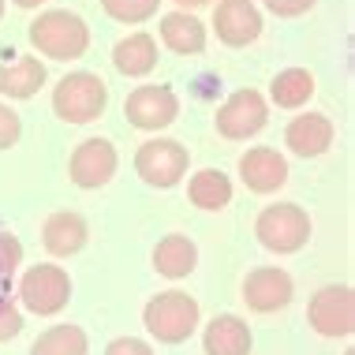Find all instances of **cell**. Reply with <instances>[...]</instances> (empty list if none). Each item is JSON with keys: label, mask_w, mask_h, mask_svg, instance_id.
<instances>
[{"label": "cell", "mask_w": 355, "mask_h": 355, "mask_svg": "<svg viewBox=\"0 0 355 355\" xmlns=\"http://www.w3.org/2000/svg\"><path fill=\"white\" fill-rule=\"evenodd\" d=\"M270 94L281 109H300V105H306L314 98V75L306 68H288L273 79Z\"/></svg>", "instance_id": "obj_23"}, {"label": "cell", "mask_w": 355, "mask_h": 355, "mask_svg": "<svg viewBox=\"0 0 355 355\" xmlns=\"http://www.w3.org/2000/svg\"><path fill=\"white\" fill-rule=\"evenodd\" d=\"M86 239H90V228H86V220L79 214H71V209H60V214H53L45 220L42 228V243L45 251L56 254V258H71L79 254L86 247Z\"/></svg>", "instance_id": "obj_15"}, {"label": "cell", "mask_w": 355, "mask_h": 355, "mask_svg": "<svg viewBox=\"0 0 355 355\" xmlns=\"http://www.w3.org/2000/svg\"><path fill=\"white\" fill-rule=\"evenodd\" d=\"M19 300H23L26 311L42 314V318L60 314L71 300V277L53 262L31 266V270L23 273V281H19Z\"/></svg>", "instance_id": "obj_5"}, {"label": "cell", "mask_w": 355, "mask_h": 355, "mask_svg": "<svg viewBox=\"0 0 355 355\" xmlns=\"http://www.w3.org/2000/svg\"><path fill=\"white\" fill-rule=\"evenodd\" d=\"M105 355H153V348L146 340H135V337H116L105 348Z\"/></svg>", "instance_id": "obj_29"}, {"label": "cell", "mask_w": 355, "mask_h": 355, "mask_svg": "<svg viewBox=\"0 0 355 355\" xmlns=\"http://www.w3.org/2000/svg\"><path fill=\"white\" fill-rule=\"evenodd\" d=\"M142 325L161 344H180L198 329V303L187 292H157L142 311Z\"/></svg>", "instance_id": "obj_3"}, {"label": "cell", "mask_w": 355, "mask_h": 355, "mask_svg": "<svg viewBox=\"0 0 355 355\" xmlns=\"http://www.w3.org/2000/svg\"><path fill=\"white\" fill-rule=\"evenodd\" d=\"M19 131H23L19 112H12L8 105H0V150H12L19 142Z\"/></svg>", "instance_id": "obj_27"}, {"label": "cell", "mask_w": 355, "mask_h": 355, "mask_svg": "<svg viewBox=\"0 0 355 355\" xmlns=\"http://www.w3.org/2000/svg\"><path fill=\"white\" fill-rule=\"evenodd\" d=\"M90 340L79 325H53L31 344V355H86Z\"/></svg>", "instance_id": "obj_22"}, {"label": "cell", "mask_w": 355, "mask_h": 355, "mask_svg": "<svg viewBox=\"0 0 355 355\" xmlns=\"http://www.w3.org/2000/svg\"><path fill=\"white\" fill-rule=\"evenodd\" d=\"M19 8H37V4H45V0H15Z\"/></svg>", "instance_id": "obj_31"}, {"label": "cell", "mask_w": 355, "mask_h": 355, "mask_svg": "<svg viewBox=\"0 0 355 355\" xmlns=\"http://www.w3.org/2000/svg\"><path fill=\"white\" fill-rule=\"evenodd\" d=\"M19 333H23V311H19L8 295H0V344L15 340Z\"/></svg>", "instance_id": "obj_26"}, {"label": "cell", "mask_w": 355, "mask_h": 355, "mask_svg": "<svg viewBox=\"0 0 355 355\" xmlns=\"http://www.w3.org/2000/svg\"><path fill=\"white\" fill-rule=\"evenodd\" d=\"M161 42L180 56H195L206 49V26L191 12H172L161 19Z\"/></svg>", "instance_id": "obj_17"}, {"label": "cell", "mask_w": 355, "mask_h": 355, "mask_svg": "<svg viewBox=\"0 0 355 355\" xmlns=\"http://www.w3.org/2000/svg\"><path fill=\"white\" fill-rule=\"evenodd\" d=\"M206 355H251V329L236 314H217L202 333Z\"/></svg>", "instance_id": "obj_16"}, {"label": "cell", "mask_w": 355, "mask_h": 355, "mask_svg": "<svg viewBox=\"0 0 355 355\" xmlns=\"http://www.w3.org/2000/svg\"><path fill=\"white\" fill-rule=\"evenodd\" d=\"M217 37L225 45H251L262 34V15H258L254 0H217V15H214Z\"/></svg>", "instance_id": "obj_12"}, {"label": "cell", "mask_w": 355, "mask_h": 355, "mask_svg": "<svg viewBox=\"0 0 355 355\" xmlns=\"http://www.w3.org/2000/svg\"><path fill=\"white\" fill-rule=\"evenodd\" d=\"M270 120V109H266V98L258 90H236L232 98L217 109V131L225 139H251L266 128Z\"/></svg>", "instance_id": "obj_9"}, {"label": "cell", "mask_w": 355, "mask_h": 355, "mask_svg": "<svg viewBox=\"0 0 355 355\" xmlns=\"http://www.w3.org/2000/svg\"><path fill=\"white\" fill-rule=\"evenodd\" d=\"M239 176L254 195H273L277 187L288 184V161L270 146H254L239 157Z\"/></svg>", "instance_id": "obj_13"}, {"label": "cell", "mask_w": 355, "mask_h": 355, "mask_svg": "<svg viewBox=\"0 0 355 355\" xmlns=\"http://www.w3.org/2000/svg\"><path fill=\"white\" fill-rule=\"evenodd\" d=\"M109 105V86H105L101 75L90 71H75L64 75L53 90V112L64 123H90L98 120Z\"/></svg>", "instance_id": "obj_2"}, {"label": "cell", "mask_w": 355, "mask_h": 355, "mask_svg": "<svg viewBox=\"0 0 355 355\" xmlns=\"http://www.w3.org/2000/svg\"><path fill=\"white\" fill-rule=\"evenodd\" d=\"M187 195L198 209H225L228 202H232V180H228L225 172H217V168H202V172L191 176Z\"/></svg>", "instance_id": "obj_21"}, {"label": "cell", "mask_w": 355, "mask_h": 355, "mask_svg": "<svg viewBox=\"0 0 355 355\" xmlns=\"http://www.w3.org/2000/svg\"><path fill=\"white\" fill-rule=\"evenodd\" d=\"M266 8H270L273 15H284V19H292V15H303V12H311L318 0H262Z\"/></svg>", "instance_id": "obj_28"}, {"label": "cell", "mask_w": 355, "mask_h": 355, "mask_svg": "<svg viewBox=\"0 0 355 355\" xmlns=\"http://www.w3.org/2000/svg\"><path fill=\"white\" fill-rule=\"evenodd\" d=\"M306 322L322 337H352L355 329V295L348 284H329L314 292L311 306H306Z\"/></svg>", "instance_id": "obj_7"}, {"label": "cell", "mask_w": 355, "mask_h": 355, "mask_svg": "<svg viewBox=\"0 0 355 355\" xmlns=\"http://www.w3.org/2000/svg\"><path fill=\"white\" fill-rule=\"evenodd\" d=\"M116 172V146L109 139H86L75 146L71 161H68V176L75 187L83 191H94V187H105Z\"/></svg>", "instance_id": "obj_10"}, {"label": "cell", "mask_w": 355, "mask_h": 355, "mask_svg": "<svg viewBox=\"0 0 355 355\" xmlns=\"http://www.w3.org/2000/svg\"><path fill=\"white\" fill-rule=\"evenodd\" d=\"M254 232H258V243L273 254H292L311 239V217H306L303 206L295 202H277V206H266L254 220Z\"/></svg>", "instance_id": "obj_4"}, {"label": "cell", "mask_w": 355, "mask_h": 355, "mask_svg": "<svg viewBox=\"0 0 355 355\" xmlns=\"http://www.w3.org/2000/svg\"><path fill=\"white\" fill-rule=\"evenodd\" d=\"M112 64H116V71L128 75V79L150 75L153 64H157V42H153L150 34L123 37V42H116V49H112Z\"/></svg>", "instance_id": "obj_20"}, {"label": "cell", "mask_w": 355, "mask_h": 355, "mask_svg": "<svg viewBox=\"0 0 355 355\" xmlns=\"http://www.w3.org/2000/svg\"><path fill=\"white\" fill-rule=\"evenodd\" d=\"M123 112H128V123L139 131H161L168 128L172 120L180 116V98L172 86H139L131 90V98L123 101Z\"/></svg>", "instance_id": "obj_8"}, {"label": "cell", "mask_w": 355, "mask_h": 355, "mask_svg": "<svg viewBox=\"0 0 355 355\" xmlns=\"http://www.w3.org/2000/svg\"><path fill=\"white\" fill-rule=\"evenodd\" d=\"M0 15H4V0H0Z\"/></svg>", "instance_id": "obj_32"}, {"label": "cell", "mask_w": 355, "mask_h": 355, "mask_svg": "<svg viewBox=\"0 0 355 355\" xmlns=\"http://www.w3.org/2000/svg\"><path fill=\"white\" fill-rule=\"evenodd\" d=\"M45 86V64L37 56H19L15 64H0V94L8 98H34Z\"/></svg>", "instance_id": "obj_19"}, {"label": "cell", "mask_w": 355, "mask_h": 355, "mask_svg": "<svg viewBox=\"0 0 355 355\" xmlns=\"http://www.w3.org/2000/svg\"><path fill=\"white\" fill-rule=\"evenodd\" d=\"M161 0H101V8L120 23H142V19L157 15Z\"/></svg>", "instance_id": "obj_24"}, {"label": "cell", "mask_w": 355, "mask_h": 355, "mask_svg": "<svg viewBox=\"0 0 355 355\" xmlns=\"http://www.w3.org/2000/svg\"><path fill=\"white\" fill-rule=\"evenodd\" d=\"M198 266V247L191 243L187 236H165L157 247H153V270L168 281H180Z\"/></svg>", "instance_id": "obj_18"}, {"label": "cell", "mask_w": 355, "mask_h": 355, "mask_svg": "<svg viewBox=\"0 0 355 355\" xmlns=\"http://www.w3.org/2000/svg\"><path fill=\"white\" fill-rule=\"evenodd\" d=\"M176 4H180V12H195V8H206L214 0H176Z\"/></svg>", "instance_id": "obj_30"}, {"label": "cell", "mask_w": 355, "mask_h": 355, "mask_svg": "<svg viewBox=\"0 0 355 355\" xmlns=\"http://www.w3.org/2000/svg\"><path fill=\"white\" fill-rule=\"evenodd\" d=\"M284 142L300 157H322L333 146V120L322 116V112H303V116H295L288 123Z\"/></svg>", "instance_id": "obj_14"}, {"label": "cell", "mask_w": 355, "mask_h": 355, "mask_svg": "<svg viewBox=\"0 0 355 355\" xmlns=\"http://www.w3.org/2000/svg\"><path fill=\"white\" fill-rule=\"evenodd\" d=\"M187 146L176 139H153L142 142L135 153V172L150 187H176L187 176Z\"/></svg>", "instance_id": "obj_6"}, {"label": "cell", "mask_w": 355, "mask_h": 355, "mask_svg": "<svg viewBox=\"0 0 355 355\" xmlns=\"http://www.w3.org/2000/svg\"><path fill=\"white\" fill-rule=\"evenodd\" d=\"M19 262H23V243L12 232H0V281H12Z\"/></svg>", "instance_id": "obj_25"}, {"label": "cell", "mask_w": 355, "mask_h": 355, "mask_svg": "<svg viewBox=\"0 0 355 355\" xmlns=\"http://www.w3.org/2000/svg\"><path fill=\"white\" fill-rule=\"evenodd\" d=\"M292 277L277 266H258V270L247 273L243 281V303L251 306L254 314H273V311H284L292 303Z\"/></svg>", "instance_id": "obj_11"}, {"label": "cell", "mask_w": 355, "mask_h": 355, "mask_svg": "<svg viewBox=\"0 0 355 355\" xmlns=\"http://www.w3.org/2000/svg\"><path fill=\"white\" fill-rule=\"evenodd\" d=\"M31 42L37 53L53 56V60H79L90 49V31H86V23L75 12L56 8V12H45L34 19Z\"/></svg>", "instance_id": "obj_1"}]
</instances>
